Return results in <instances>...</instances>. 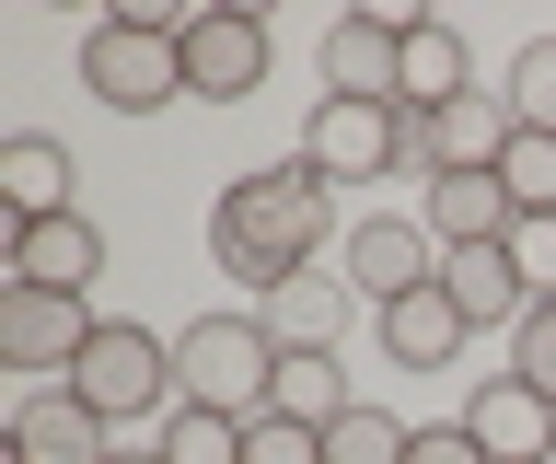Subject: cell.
Here are the masks:
<instances>
[{"instance_id":"cell-1","label":"cell","mask_w":556,"mask_h":464,"mask_svg":"<svg viewBox=\"0 0 556 464\" xmlns=\"http://www.w3.org/2000/svg\"><path fill=\"white\" fill-rule=\"evenodd\" d=\"M325 244H348V233H337V186L313 175L302 151L232 175V186H220V210H208V255H220V279L267 290V302H278L290 279H313V255H325Z\"/></svg>"},{"instance_id":"cell-2","label":"cell","mask_w":556,"mask_h":464,"mask_svg":"<svg viewBox=\"0 0 556 464\" xmlns=\"http://www.w3.org/2000/svg\"><path fill=\"white\" fill-rule=\"evenodd\" d=\"M81 93L104 116H163L186 105V24L174 12H104L81 36Z\"/></svg>"},{"instance_id":"cell-3","label":"cell","mask_w":556,"mask_h":464,"mask_svg":"<svg viewBox=\"0 0 556 464\" xmlns=\"http://www.w3.org/2000/svg\"><path fill=\"white\" fill-rule=\"evenodd\" d=\"M278 394V337L267 314H198L174 337V406H220V418H267Z\"/></svg>"},{"instance_id":"cell-4","label":"cell","mask_w":556,"mask_h":464,"mask_svg":"<svg viewBox=\"0 0 556 464\" xmlns=\"http://www.w3.org/2000/svg\"><path fill=\"white\" fill-rule=\"evenodd\" d=\"M70 394H81L104 429H128V418H174V337H163V325L104 314V325H93V349H81V372H70Z\"/></svg>"},{"instance_id":"cell-5","label":"cell","mask_w":556,"mask_h":464,"mask_svg":"<svg viewBox=\"0 0 556 464\" xmlns=\"http://www.w3.org/2000/svg\"><path fill=\"white\" fill-rule=\"evenodd\" d=\"M267 71H278L267 12H243V0L186 12V105H243V93H267Z\"/></svg>"},{"instance_id":"cell-6","label":"cell","mask_w":556,"mask_h":464,"mask_svg":"<svg viewBox=\"0 0 556 464\" xmlns=\"http://www.w3.org/2000/svg\"><path fill=\"white\" fill-rule=\"evenodd\" d=\"M93 302H70V290H24V279H0V360L12 372H47V384H70L81 372V349H93Z\"/></svg>"},{"instance_id":"cell-7","label":"cell","mask_w":556,"mask_h":464,"mask_svg":"<svg viewBox=\"0 0 556 464\" xmlns=\"http://www.w3.org/2000/svg\"><path fill=\"white\" fill-rule=\"evenodd\" d=\"M302 163L325 186H371V175H406V116L394 105H313V128H302Z\"/></svg>"},{"instance_id":"cell-8","label":"cell","mask_w":556,"mask_h":464,"mask_svg":"<svg viewBox=\"0 0 556 464\" xmlns=\"http://www.w3.org/2000/svg\"><path fill=\"white\" fill-rule=\"evenodd\" d=\"M337 267H348V290H359V302L382 314V302H406V290H429V279H441V244H429V221L371 210V221H348Z\"/></svg>"},{"instance_id":"cell-9","label":"cell","mask_w":556,"mask_h":464,"mask_svg":"<svg viewBox=\"0 0 556 464\" xmlns=\"http://www.w3.org/2000/svg\"><path fill=\"white\" fill-rule=\"evenodd\" d=\"M498 151H510V105L498 93H464L441 116H406V175H498Z\"/></svg>"},{"instance_id":"cell-10","label":"cell","mask_w":556,"mask_h":464,"mask_svg":"<svg viewBox=\"0 0 556 464\" xmlns=\"http://www.w3.org/2000/svg\"><path fill=\"white\" fill-rule=\"evenodd\" d=\"M464 429H476L486 464H556V394H533L521 372L464 384Z\"/></svg>"},{"instance_id":"cell-11","label":"cell","mask_w":556,"mask_h":464,"mask_svg":"<svg viewBox=\"0 0 556 464\" xmlns=\"http://www.w3.org/2000/svg\"><path fill=\"white\" fill-rule=\"evenodd\" d=\"M313 71H325V93H337V105H394V81H406V24L348 12V24H325Z\"/></svg>"},{"instance_id":"cell-12","label":"cell","mask_w":556,"mask_h":464,"mask_svg":"<svg viewBox=\"0 0 556 464\" xmlns=\"http://www.w3.org/2000/svg\"><path fill=\"white\" fill-rule=\"evenodd\" d=\"M464 93H486V81H476V47H464V24H441V12H406V81H394V116H441V105H464Z\"/></svg>"},{"instance_id":"cell-13","label":"cell","mask_w":556,"mask_h":464,"mask_svg":"<svg viewBox=\"0 0 556 464\" xmlns=\"http://www.w3.org/2000/svg\"><path fill=\"white\" fill-rule=\"evenodd\" d=\"M12 279L93 302V279H104V221L93 210H59V221H35V233H12Z\"/></svg>"},{"instance_id":"cell-14","label":"cell","mask_w":556,"mask_h":464,"mask_svg":"<svg viewBox=\"0 0 556 464\" xmlns=\"http://www.w3.org/2000/svg\"><path fill=\"white\" fill-rule=\"evenodd\" d=\"M104 453H116V429L70 384H35L24 406H12V464H104Z\"/></svg>"},{"instance_id":"cell-15","label":"cell","mask_w":556,"mask_h":464,"mask_svg":"<svg viewBox=\"0 0 556 464\" xmlns=\"http://www.w3.org/2000/svg\"><path fill=\"white\" fill-rule=\"evenodd\" d=\"M371 337H382V360H394V372H452L476 325H464V302H452L441 279H429V290H406V302H382Z\"/></svg>"},{"instance_id":"cell-16","label":"cell","mask_w":556,"mask_h":464,"mask_svg":"<svg viewBox=\"0 0 556 464\" xmlns=\"http://www.w3.org/2000/svg\"><path fill=\"white\" fill-rule=\"evenodd\" d=\"M417 221H429V244H510V186H498V175H441V186H429V198H417Z\"/></svg>"},{"instance_id":"cell-17","label":"cell","mask_w":556,"mask_h":464,"mask_svg":"<svg viewBox=\"0 0 556 464\" xmlns=\"http://www.w3.org/2000/svg\"><path fill=\"white\" fill-rule=\"evenodd\" d=\"M0 210H12V233H35V221H59V210H70V151L47 140V128L0 140Z\"/></svg>"},{"instance_id":"cell-18","label":"cell","mask_w":556,"mask_h":464,"mask_svg":"<svg viewBox=\"0 0 556 464\" xmlns=\"http://www.w3.org/2000/svg\"><path fill=\"white\" fill-rule=\"evenodd\" d=\"M441 290L464 302V325H521V314H533L510 244H452V255H441Z\"/></svg>"},{"instance_id":"cell-19","label":"cell","mask_w":556,"mask_h":464,"mask_svg":"<svg viewBox=\"0 0 556 464\" xmlns=\"http://www.w3.org/2000/svg\"><path fill=\"white\" fill-rule=\"evenodd\" d=\"M278 418H302V429H337L348 406H359V384H348V360L337 349H278V394H267Z\"/></svg>"},{"instance_id":"cell-20","label":"cell","mask_w":556,"mask_h":464,"mask_svg":"<svg viewBox=\"0 0 556 464\" xmlns=\"http://www.w3.org/2000/svg\"><path fill=\"white\" fill-rule=\"evenodd\" d=\"M348 314H359V290H348V279H290L267 302V337H278V349H337Z\"/></svg>"},{"instance_id":"cell-21","label":"cell","mask_w":556,"mask_h":464,"mask_svg":"<svg viewBox=\"0 0 556 464\" xmlns=\"http://www.w3.org/2000/svg\"><path fill=\"white\" fill-rule=\"evenodd\" d=\"M406 429H417V418H394V406H371V394H359V406L325 429V464H406Z\"/></svg>"},{"instance_id":"cell-22","label":"cell","mask_w":556,"mask_h":464,"mask_svg":"<svg viewBox=\"0 0 556 464\" xmlns=\"http://www.w3.org/2000/svg\"><path fill=\"white\" fill-rule=\"evenodd\" d=\"M498 105H510V128H545L556 140V36H533L510 71H498Z\"/></svg>"},{"instance_id":"cell-23","label":"cell","mask_w":556,"mask_h":464,"mask_svg":"<svg viewBox=\"0 0 556 464\" xmlns=\"http://www.w3.org/2000/svg\"><path fill=\"white\" fill-rule=\"evenodd\" d=\"M151 441H163V464H243V418H220V406H174Z\"/></svg>"},{"instance_id":"cell-24","label":"cell","mask_w":556,"mask_h":464,"mask_svg":"<svg viewBox=\"0 0 556 464\" xmlns=\"http://www.w3.org/2000/svg\"><path fill=\"white\" fill-rule=\"evenodd\" d=\"M498 186H510V210H521V221H545V210H556V140H545V128H510V151H498Z\"/></svg>"},{"instance_id":"cell-25","label":"cell","mask_w":556,"mask_h":464,"mask_svg":"<svg viewBox=\"0 0 556 464\" xmlns=\"http://www.w3.org/2000/svg\"><path fill=\"white\" fill-rule=\"evenodd\" d=\"M243 464H325V429H302V418H243Z\"/></svg>"},{"instance_id":"cell-26","label":"cell","mask_w":556,"mask_h":464,"mask_svg":"<svg viewBox=\"0 0 556 464\" xmlns=\"http://www.w3.org/2000/svg\"><path fill=\"white\" fill-rule=\"evenodd\" d=\"M510 372H521L533 394H556V302H533V314L510 325Z\"/></svg>"},{"instance_id":"cell-27","label":"cell","mask_w":556,"mask_h":464,"mask_svg":"<svg viewBox=\"0 0 556 464\" xmlns=\"http://www.w3.org/2000/svg\"><path fill=\"white\" fill-rule=\"evenodd\" d=\"M510 267H521L533 302H556V210H545V221H510Z\"/></svg>"},{"instance_id":"cell-28","label":"cell","mask_w":556,"mask_h":464,"mask_svg":"<svg viewBox=\"0 0 556 464\" xmlns=\"http://www.w3.org/2000/svg\"><path fill=\"white\" fill-rule=\"evenodd\" d=\"M406 464H486V453H476V429H464V418H417L406 429Z\"/></svg>"},{"instance_id":"cell-29","label":"cell","mask_w":556,"mask_h":464,"mask_svg":"<svg viewBox=\"0 0 556 464\" xmlns=\"http://www.w3.org/2000/svg\"><path fill=\"white\" fill-rule=\"evenodd\" d=\"M104 464H163V441H116V453H104Z\"/></svg>"}]
</instances>
